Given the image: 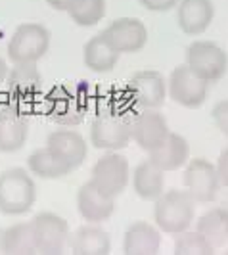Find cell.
Wrapping results in <instances>:
<instances>
[{
	"mask_svg": "<svg viewBox=\"0 0 228 255\" xmlns=\"http://www.w3.org/2000/svg\"><path fill=\"white\" fill-rule=\"evenodd\" d=\"M37 202V184L29 171L21 167L6 169L0 175V213L25 215Z\"/></svg>",
	"mask_w": 228,
	"mask_h": 255,
	"instance_id": "obj_1",
	"label": "cell"
},
{
	"mask_svg": "<svg viewBox=\"0 0 228 255\" xmlns=\"http://www.w3.org/2000/svg\"><path fill=\"white\" fill-rule=\"evenodd\" d=\"M196 204L198 202L186 190H165L153 207L155 227L175 236L188 230L196 217Z\"/></svg>",
	"mask_w": 228,
	"mask_h": 255,
	"instance_id": "obj_2",
	"label": "cell"
},
{
	"mask_svg": "<svg viewBox=\"0 0 228 255\" xmlns=\"http://www.w3.org/2000/svg\"><path fill=\"white\" fill-rule=\"evenodd\" d=\"M50 48V31L40 23H21L8 42V58L12 64H37Z\"/></svg>",
	"mask_w": 228,
	"mask_h": 255,
	"instance_id": "obj_3",
	"label": "cell"
},
{
	"mask_svg": "<svg viewBox=\"0 0 228 255\" xmlns=\"http://www.w3.org/2000/svg\"><path fill=\"white\" fill-rule=\"evenodd\" d=\"M186 65L207 83H215L227 75L228 56L217 42L196 40L186 48Z\"/></svg>",
	"mask_w": 228,
	"mask_h": 255,
	"instance_id": "obj_4",
	"label": "cell"
},
{
	"mask_svg": "<svg viewBox=\"0 0 228 255\" xmlns=\"http://www.w3.org/2000/svg\"><path fill=\"white\" fill-rule=\"evenodd\" d=\"M182 182H184V190L198 204H211L221 190V179L217 173V165L203 157L188 159V163L184 165Z\"/></svg>",
	"mask_w": 228,
	"mask_h": 255,
	"instance_id": "obj_5",
	"label": "cell"
},
{
	"mask_svg": "<svg viewBox=\"0 0 228 255\" xmlns=\"http://www.w3.org/2000/svg\"><path fill=\"white\" fill-rule=\"evenodd\" d=\"M209 92V83L203 81L192 71L188 65H178L171 71L167 81V94L173 102L180 104L182 108L196 110L205 104Z\"/></svg>",
	"mask_w": 228,
	"mask_h": 255,
	"instance_id": "obj_6",
	"label": "cell"
},
{
	"mask_svg": "<svg viewBox=\"0 0 228 255\" xmlns=\"http://www.w3.org/2000/svg\"><path fill=\"white\" fill-rule=\"evenodd\" d=\"M90 180L110 196H121L130 182V165L125 155L117 152H108L92 167Z\"/></svg>",
	"mask_w": 228,
	"mask_h": 255,
	"instance_id": "obj_7",
	"label": "cell"
},
{
	"mask_svg": "<svg viewBox=\"0 0 228 255\" xmlns=\"http://www.w3.org/2000/svg\"><path fill=\"white\" fill-rule=\"evenodd\" d=\"M130 136V121L115 114H100L90 125V142L94 148L106 152H119L127 148Z\"/></svg>",
	"mask_w": 228,
	"mask_h": 255,
	"instance_id": "obj_8",
	"label": "cell"
},
{
	"mask_svg": "<svg viewBox=\"0 0 228 255\" xmlns=\"http://www.w3.org/2000/svg\"><path fill=\"white\" fill-rule=\"evenodd\" d=\"M37 252L40 254H60L69 244V225L62 215L42 211L31 221Z\"/></svg>",
	"mask_w": 228,
	"mask_h": 255,
	"instance_id": "obj_9",
	"label": "cell"
},
{
	"mask_svg": "<svg viewBox=\"0 0 228 255\" xmlns=\"http://www.w3.org/2000/svg\"><path fill=\"white\" fill-rule=\"evenodd\" d=\"M102 35L119 54L140 52L148 42V29L138 17H119L106 27Z\"/></svg>",
	"mask_w": 228,
	"mask_h": 255,
	"instance_id": "obj_10",
	"label": "cell"
},
{
	"mask_svg": "<svg viewBox=\"0 0 228 255\" xmlns=\"http://www.w3.org/2000/svg\"><path fill=\"white\" fill-rule=\"evenodd\" d=\"M169 125L167 119L157 110H142L132 121H130V136L134 144L144 152L155 150L161 142L169 136Z\"/></svg>",
	"mask_w": 228,
	"mask_h": 255,
	"instance_id": "obj_11",
	"label": "cell"
},
{
	"mask_svg": "<svg viewBox=\"0 0 228 255\" xmlns=\"http://www.w3.org/2000/svg\"><path fill=\"white\" fill-rule=\"evenodd\" d=\"M130 94L142 110H159L167 98V81L155 69L138 71L130 79Z\"/></svg>",
	"mask_w": 228,
	"mask_h": 255,
	"instance_id": "obj_12",
	"label": "cell"
},
{
	"mask_svg": "<svg viewBox=\"0 0 228 255\" xmlns=\"http://www.w3.org/2000/svg\"><path fill=\"white\" fill-rule=\"evenodd\" d=\"M77 209L87 223L100 225L115 213V198L100 190L92 180H89L77 192Z\"/></svg>",
	"mask_w": 228,
	"mask_h": 255,
	"instance_id": "obj_13",
	"label": "cell"
},
{
	"mask_svg": "<svg viewBox=\"0 0 228 255\" xmlns=\"http://www.w3.org/2000/svg\"><path fill=\"white\" fill-rule=\"evenodd\" d=\"M46 146L50 148L52 152L56 153L64 163L71 167L75 171L77 167H81L85 163L87 155H89V146L85 136L75 130V128H58L48 134Z\"/></svg>",
	"mask_w": 228,
	"mask_h": 255,
	"instance_id": "obj_14",
	"label": "cell"
},
{
	"mask_svg": "<svg viewBox=\"0 0 228 255\" xmlns=\"http://www.w3.org/2000/svg\"><path fill=\"white\" fill-rule=\"evenodd\" d=\"M177 6V23L186 35L205 33L215 17L211 0H178Z\"/></svg>",
	"mask_w": 228,
	"mask_h": 255,
	"instance_id": "obj_15",
	"label": "cell"
},
{
	"mask_svg": "<svg viewBox=\"0 0 228 255\" xmlns=\"http://www.w3.org/2000/svg\"><path fill=\"white\" fill-rule=\"evenodd\" d=\"M148 157L159 169H163L165 173L177 171V169L188 163V159H190V144L184 136H180L177 132H169V136L155 150L148 153Z\"/></svg>",
	"mask_w": 228,
	"mask_h": 255,
	"instance_id": "obj_16",
	"label": "cell"
},
{
	"mask_svg": "<svg viewBox=\"0 0 228 255\" xmlns=\"http://www.w3.org/2000/svg\"><path fill=\"white\" fill-rule=\"evenodd\" d=\"M161 248V230L146 221L132 223L123 238V252L128 255H153Z\"/></svg>",
	"mask_w": 228,
	"mask_h": 255,
	"instance_id": "obj_17",
	"label": "cell"
},
{
	"mask_svg": "<svg viewBox=\"0 0 228 255\" xmlns=\"http://www.w3.org/2000/svg\"><path fill=\"white\" fill-rule=\"evenodd\" d=\"M69 248L79 255H106L112 250V242L98 223H89L69 234Z\"/></svg>",
	"mask_w": 228,
	"mask_h": 255,
	"instance_id": "obj_18",
	"label": "cell"
},
{
	"mask_svg": "<svg viewBox=\"0 0 228 255\" xmlns=\"http://www.w3.org/2000/svg\"><path fill=\"white\" fill-rule=\"evenodd\" d=\"M132 188L144 202H155L165 192V171L150 157L144 159L132 173Z\"/></svg>",
	"mask_w": 228,
	"mask_h": 255,
	"instance_id": "obj_19",
	"label": "cell"
},
{
	"mask_svg": "<svg viewBox=\"0 0 228 255\" xmlns=\"http://www.w3.org/2000/svg\"><path fill=\"white\" fill-rule=\"evenodd\" d=\"M29 136V123L21 114L6 110L0 112V152L13 153L25 146Z\"/></svg>",
	"mask_w": 228,
	"mask_h": 255,
	"instance_id": "obj_20",
	"label": "cell"
},
{
	"mask_svg": "<svg viewBox=\"0 0 228 255\" xmlns=\"http://www.w3.org/2000/svg\"><path fill=\"white\" fill-rule=\"evenodd\" d=\"M83 60L85 65L94 73H110L114 71L117 62H119V52L106 40L104 35H94L89 38L83 50Z\"/></svg>",
	"mask_w": 228,
	"mask_h": 255,
	"instance_id": "obj_21",
	"label": "cell"
},
{
	"mask_svg": "<svg viewBox=\"0 0 228 255\" xmlns=\"http://www.w3.org/2000/svg\"><path fill=\"white\" fill-rule=\"evenodd\" d=\"M196 230L213 246V250L223 248L228 242V209L211 207L196 221Z\"/></svg>",
	"mask_w": 228,
	"mask_h": 255,
	"instance_id": "obj_22",
	"label": "cell"
},
{
	"mask_svg": "<svg viewBox=\"0 0 228 255\" xmlns=\"http://www.w3.org/2000/svg\"><path fill=\"white\" fill-rule=\"evenodd\" d=\"M27 165L31 175H35L38 179L44 180H56V179H64L65 175H69L73 169L64 163L56 153L52 152L48 146H42L29 155L27 159Z\"/></svg>",
	"mask_w": 228,
	"mask_h": 255,
	"instance_id": "obj_23",
	"label": "cell"
},
{
	"mask_svg": "<svg viewBox=\"0 0 228 255\" xmlns=\"http://www.w3.org/2000/svg\"><path fill=\"white\" fill-rule=\"evenodd\" d=\"M48 112L56 123L65 125V127H73L77 123H81L85 117L81 100L65 89H58L56 92H52Z\"/></svg>",
	"mask_w": 228,
	"mask_h": 255,
	"instance_id": "obj_24",
	"label": "cell"
},
{
	"mask_svg": "<svg viewBox=\"0 0 228 255\" xmlns=\"http://www.w3.org/2000/svg\"><path fill=\"white\" fill-rule=\"evenodd\" d=\"M0 252L4 254H37V242H35V232L31 221L27 223H17L10 229L2 230L0 238Z\"/></svg>",
	"mask_w": 228,
	"mask_h": 255,
	"instance_id": "obj_25",
	"label": "cell"
},
{
	"mask_svg": "<svg viewBox=\"0 0 228 255\" xmlns=\"http://www.w3.org/2000/svg\"><path fill=\"white\" fill-rule=\"evenodd\" d=\"M67 13L79 27H94L106 15V0H77Z\"/></svg>",
	"mask_w": 228,
	"mask_h": 255,
	"instance_id": "obj_26",
	"label": "cell"
},
{
	"mask_svg": "<svg viewBox=\"0 0 228 255\" xmlns=\"http://www.w3.org/2000/svg\"><path fill=\"white\" fill-rule=\"evenodd\" d=\"M213 246L203 238L198 230H184L178 232L175 238V254L180 255H203L213 254Z\"/></svg>",
	"mask_w": 228,
	"mask_h": 255,
	"instance_id": "obj_27",
	"label": "cell"
},
{
	"mask_svg": "<svg viewBox=\"0 0 228 255\" xmlns=\"http://www.w3.org/2000/svg\"><path fill=\"white\" fill-rule=\"evenodd\" d=\"M8 83L17 92H31L40 83V73L37 64H13V69L8 73Z\"/></svg>",
	"mask_w": 228,
	"mask_h": 255,
	"instance_id": "obj_28",
	"label": "cell"
},
{
	"mask_svg": "<svg viewBox=\"0 0 228 255\" xmlns=\"http://www.w3.org/2000/svg\"><path fill=\"white\" fill-rule=\"evenodd\" d=\"M213 121L217 128L228 138V100H221L213 108Z\"/></svg>",
	"mask_w": 228,
	"mask_h": 255,
	"instance_id": "obj_29",
	"label": "cell"
},
{
	"mask_svg": "<svg viewBox=\"0 0 228 255\" xmlns=\"http://www.w3.org/2000/svg\"><path fill=\"white\" fill-rule=\"evenodd\" d=\"M140 4L150 12H169L178 4V0H140Z\"/></svg>",
	"mask_w": 228,
	"mask_h": 255,
	"instance_id": "obj_30",
	"label": "cell"
},
{
	"mask_svg": "<svg viewBox=\"0 0 228 255\" xmlns=\"http://www.w3.org/2000/svg\"><path fill=\"white\" fill-rule=\"evenodd\" d=\"M215 165H217V173H219V179H221V184L228 188V146L221 152Z\"/></svg>",
	"mask_w": 228,
	"mask_h": 255,
	"instance_id": "obj_31",
	"label": "cell"
},
{
	"mask_svg": "<svg viewBox=\"0 0 228 255\" xmlns=\"http://www.w3.org/2000/svg\"><path fill=\"white\" fill-rule=\"evenodd\" d=\"M75 2L77 0H46V4L54 10H58V12H69Z\"/></svg>",
	"mask_w": 228,
	"mask_h": 255,
	"instance_id": "obj_32",
	"label": "cell"
},
{
	"mask_svg": "<svg viewBox=\"0 0 228 255\" xmlns=\"http://www.w3.org/2000/svg\"><path fill=\"white\" fill-rule=\"evenodd\" d=\"M8 73H10V69H8V64H6V60L0 56V85L8 79Z\"/></svg>",
	"mask_w": 228,
	"mask_h": 255,
	"instance_id": "obj_33",
	"label": "cell"
},
{
	"mask_svg": "<svg viewBox=\"0 0 228 255\" xmlns=\"http://www.w3.org/2000/svg\"><path fill=\"white\" fill-rule=\"evenodd\" d=\"M0 238H2V230H0Z\"/></svg>",
	"mask_w": 228,
	"mask_h": 255,
	"instance_id": "obj_34",
	"label": "cell"
}]
</instances>
